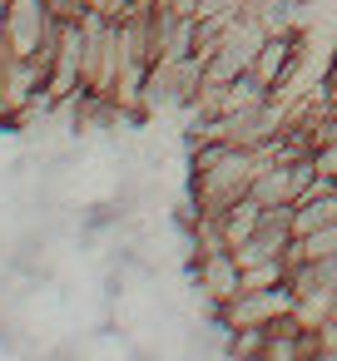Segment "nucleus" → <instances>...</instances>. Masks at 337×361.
<instances>
[{
	"label": "nucleus",
	"instance_id": "f257e3e1",
	"mask_svg": "<svg viewBox=\"0 0 337 361\" xmlns=\"http://www.w3.org/2000/svg\"><path fill=\"white\" fill-rule=\"evenodd\" d=\"M263 159H268L263 149H243V144H233L228 159H218L213 169H199V173H194L199 213H203V218H218L228 203L248 198V193H253V178H258V169H263Z\"/></svg>",
	"mask_w": 337,
	"mask_h": 361
},
{
	"label": "nucleus",
	"instance_id": "f03ea898",
	"mask_svg": "<svg viewBox=\"0 0 337 361\" xmlns=\"http://www.w3.org/2000/svg\"><path fill=\"white\" fill-rule=\"evenodd\" d=\"M65 20L45 6V0H11V11H6V25H0V40H6V50L16 60L25 55H40L60 40Z\"/></svg>",
	"mask_w": 337,
	"mask_h": 361
},
{
	"label": "nucleus",
	"instance_id": "7ed1b4c3",
	"mask_svg": "<svg viewBox=\"0 0 337 361\" xmlns=\"http://www.w3.org/2000/svg\"><path fill=\"white\" fill-rule=\"evenodd\" d=\"M292 312H297L292 282H273V287H248V292H238V297L218 312V322H228V331H238V326H273V322H283V317H292Z\"/></svg>",
	"mask_w": 337,
	"mask_h": 361
},
{
	"label": "nucleus",
	"instance_id": "20e7f679",
	"mask_svg": "<svg viewBox=\"0 0 337 361\" xmlns=\"http://www.w3.org/2000/svg\"><path fill=\"white\" fill-rule=\"evenodd\" d=\"M302 65V35L297 30H278V35H268L263 45H258V60H253V75L278 94L288 80H292V70Z\"/></svg>",
	"mask_w": 337,
	"mask_h": 361
},
{
	"label": "nucleus",
	"instance_id": "39448f33",
	"mask_svg": "<svg viewBox=\"0 0 337 361\" xmlns=\"http://www.w3.org/2000/svg\"><path fill=\"white\" fill-rule=\"evenodd\" d=\"M307 6L312 0H253V16L263 20L268 35H278V30H297L307 20Z\"/></svg>",
	"mask_w": 337,
	"mask_h": 361
},
{
	"label": "nucleus",
	"instance_id": "423d86ee",
	"mask_svg": "<svg viewBox=\"0 0 337 361\" xmlns=\"http://www.w3.org/2000/svg\"><path fill=\"white\" fill-rule=\"evenodd\" d=\"M312 169H317V178H332L337 183V139H322V144H312Z\"/></svg>",
	"mask_w": 337,
	"mask_h": 361
},
{
	"label": "nucleus",
	"instance_id": "0eeeda50",
	"mask_svg": "<svg viewBox=\"0 0 337 361\" xmlns=\"http://www.w3.org/2000/svg\"><path fill=\"white\" fill-rule=\"evenodd\" d=\"M6 11H11V0H0V25H6Z\"/></svg>",
	"mask_w": 337,
	"mask_h": 361
},
{
	"label": "nucleus",
	"instance_id": "6e6552de",
	"mask_svg": "<svg viewBox=\"0 0 337 361\" xmlns=\"http://www.w3.org/2000/svg\"><path fill=\"white\" fill-rule=\"evenodd\" d=\"M327 317H332V322H337V302H332V312H327Z\"/></svg>",
	"mask_w": 337,
	"mask_h": 361
}]
</instances>
